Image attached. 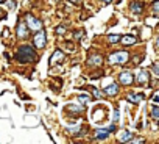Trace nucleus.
<instances>
[{"label":"nucleus","mask_w":159,"mask_h":144,"mask_svg":"<svg viewBox=\"0 0 159 144\" xmlns=\"http://www.w3.org/2000/svg\"><path fill=\"white\" fill-rule=\"evenodd\" d=\"M16 60L19 63H31L36 60V53L33 50V47L30 46H22L19 47V50L16 52Z\"/></svg>","instance_id":"f257e3e1"},{"label":"nucleus","mask_w":159,"mask_h":144,"mask_svg":"<svg viewBox=\"0 0 159 144\" xmlns=\"http://www.w3.org/2000/svg\"><path fill=\"white\" fill-rule=\"evenodd\" d=\"M128 60H129V53L125 52V50L116 52V53L109 55V61L112 64H125V63H128Z\"/></svg>","instance_id":"f03ea898"},{"label":"nucleus","mask_w":159,"mask_h":144,"mask_svg":"<svg viewBox=\"0 0 159 144\" xmlns=\"http://www.w3.org/2000/svg\"><path fill=\"white\" fill-rule=\"evenodd\" d=\"M25 24H27V27H30V28L34 30V31H38V30L42 28V22H41L38 17H34L33 14H30V13L25 14Z\"/></svg>","instance_id":"7ed1b4c3"},{"label":"nucleus","mask_w":159,"mask_h":144,"mask_svg":"<svg viewBox=\"0 0 159 144\" xmlns=\"http://www.w3.org/2000/svg\"><path fill=\"white\" fill-rule=\"evenodd\" d=\"M33 42H34V46L38 47V49H44L45 47V42H47V33L41 28V30H38V33L34 35V38H33Z\"/></svg>","instance_id":"20e7f679"},{"label":"nucleus","mask_w":159,"mask_h":144,"mask_svg":"<svg viewBox=\"0 0 159 144\" xmlns=\"http://www.w3.org/2000/svg\"><path fill=\"white\" fill-rule=\"evenodd\" d=\"M134 80V75L131 74V72H122V74L119 75V82L122 85H131Z\"/></svg>","instance_id":"39448f33"},{"label":"nucleus","mask_w":159,"mask_h":144,"mask_svg":"<svg viewBox=\"0 0 159 144\" xmlns=\"http://www.w3.org/2000/svg\"><path fill=\"white\" fill-rule=\"evenodd\" d=\"M136 80H137V83H139V85H145V83L150 80V72H148V70H145V69H142V70L139 72V74H137Z\"/></svg>","instance_id":"423d86ee"},{"label":"nucleus","mask_w":159,"mask_h":144,"mask_svg":"<svg viewBox=\"0 0 159 144\" xmlns=\"http://www.w3.org/2000/svg\"><path fill=\"white\" fill-rule=\"evenodd\" d=\"M17 38H20V39H27L28 38V27H27V24H19L17 25Z\"/></svg>","instance_id":"0eeeda50"},{"label":"nucleus","mask_w":159,"mask_h":144,"mask_svg":"<svg viewBox=\"0 0 159 144\" xmlns=\"http://www.w3.org/2000/svg\"><path fill=\"white\" fill-rule=\"evenodd\" d=\"M62 58H64V53H62L61 50H56V52H55V53L52 55V58H50L48 64H50V66H55V64H56L58 61H61Z\"/></svg>","instance_id":"6e6552de"},{"label":"nucleus","mask_w":159,"mask_h":144,"mask_svg":"<svg viewBox=\"0 0 159 144\" xmlns=\"http://www.w3.org/2000/svg\"><path fill=\"white\" fill-rule=\"evenodd\" d=\"M117 93H119V86H117L116 83H112V85H109L108 88H105V94H106V96H109V97L116 96Z\"/></svg>","instance_id":"1a4fd4ad"},{"label":"nucleus","mask_w":159,"mask_h":144,"mask_svg":"<svg viewBox=\"0 0 159 144\" xmlns=\"http://www.w3.org/2000/svg\"><path fill=\"white\" fill-rule=\"evenodd\" d=\"M120 42L123 46H133V44H136V38L131 36V35H126V36H122L120 38Z\"/></svg>","instance_id":"9d476101"},{"label":"nucleus","mask_w":159,"mask_h":144,"mask_svg":"<svg viewBox=\"0 0 159 144\" xmlns=\"http://www.w3.org/2000/svg\"><path fill=\"white\" fill-rule=\"evenodd\" d=\"M126 99H128L131 103H139V102L143 99V94H133V93H131V94H128Z\"/></svg>","instance_id":"9b49d317"},{"label":"nucleus","mask_w":159,"mask_h":144,"mask_svg":"<svg viewBox=\"0 0 159 144\" xmlns=\"http://www.w3.org/2000/svg\"><path fill=\"white\" fill-rule=\"evenodd\" d=\"M131 11H133L134 14H140V13L143 11V5L139 3V2H134V3H131Z\"/></svg>","instance_id":"f8f14e48"},{"label":"nucleus","mask_w":159,"mask_h":144,"mask_svg":"<svg viewBox=\"0 0 159 144\" xmlns=\"http://www.w3.org/2000/svg\"><path fill=\"white\" fill-rule=\"evenodd\" d=\"M102 61H103V60H102V56H100V55H92V56L89 58V61H88V63H89L91 66H100V64H102Z\"/></svg>","instance_id":"ddd939ff"},{"label":"nucleus","mask_w":159,"mask_h":144,"mask_svg":"<svg viewBox=\"0 0 159 144\" xmlns=\"http://www.w3.org/2000/svg\"><path fill=\"white\" fill-rule=\"evenodd\" d=\"M131 138H133V135H131L128 130H122V133H120V138H119V139H120L122 142H129V141H131Z\"/></svg>","instance_id":"4468645a"},{"label":"nucleus","mask_w":159,"mask_h":144,"mask_svg":"<svg viewBox=\"0 0 159 144\" xmlns=\"http://www.w3.org/2000/svg\"><path fill=\"white\" fill-rule=\"evenodd\" d=\"M108 135H109V132H108V130H98V132L95 133V138H97L98 141H103V139H106V138H108Z\"/></svg>","instance_id":"2eb2a0df"},{"label":"nucleus","mask_w":159,"mask_h":144,"mask_svg":"<svg viewBox=\"0 0 159 144\" xmlns=\"http://www.w3.org/2000/svg\"><path fill=\"white\" fill-rule=\"evenodd\" d=\"M120 38L122 36H119V35H109L108 41H109V44H117V42H120Z\"/></svg>","instance_id":"dca6fc26"},{"label":"nucleus","mask_w":159,"mask_h":144,"mask_svg":"<svg viewBox=\"0 0 159 144\" xmlns=\"http://www.w3.org/2000/svg\"><path fill=\"white\" fill-rule=\"evenodd\" d=\"M151 118L156 121V119H159V108L157 107H154L153 110H151Z\"/></svg>","instance_id":"f3484780"},{"label":"nucleus","mask_w":159,"mask_h":144,"mask_svg":"<svg viewBox=\"0 0 159 144\" xmlns=\"http://www.w3.org/2000/svg\"><path fill=\"white\" fill-rule=\"evenodd\" d=\"M157 11H159V0H154L153 2V14L157 16Z\"/></svg>","instance_id":"a211bd4d"},{"label":"nucleus","mask_w":159,"mask_h":144,"mask_svg":"<svg viewBox=\"0 0 159 144\" xmlns=\"http://www.w3.org/2000/svg\"><path fill=\"white\" fill-rule=\"evenodd\" d=\"M78 100H80V102H83V103H86V102H89V100H91V97H89L88 94H84V96L81 94V96H78Z\"/></svg>","instance_id":"6ab92c4d"},{"label":"nucleus","mask_w":159,"mask_h":144,"mask_svg":"<svg viewBox=\"0 0 159 144\" xmlns=\"http://www.w3.org/2000/svg\"><path fill=\"white\" fill-rule=\"evenodd\" d=\"M56 33H58V35H64V33H66V27H62V25L58 27V28H56Z\"/></svg>","instance_id":"aec40b11"},{"label":"nucleus","mask_w":159,"mask_h":144,"mask_svg":"<svg viewBox=\"0 0 159 144\" xmlns=\"http://www.w3.org/2000/svg\"><path fill=\"white\" fill-rule=\"evenodd\" d=\"M92 93H94V96H95V97H102V96H103V93H100L98 89H94Z\"/></svg>","instance_id":"412c9836"},{"label":"nucleus","mask_w":159,"mask_h":144,"mask_svg":"<svg viewBox=\"0 0 159 144\" xmlns=\"http://www.w3.org/2000/svg\"><path fill=\"white\" fill-rule=\"evenodd\" d=\"M8 8H10V10H14V8H16V2H13V0H11V2L8 3Z\"/></svg>","instance_id":"4be33fe9"},{"label":"nucleus","mask_w":159,"mask_h":144,"mask_svg":"<svg viewBox=\"0 0 159 144\" xmlns=\"http://www.w3.org/2000/svg\"><path fill=\"white\" fill-rule=\"evenodd\" d=\"M153 72H154V75L159 74V69H157V64H156V63H154V66H153Z\"/></svg>","instance_id":"5701e85b"},{"label":"nucleus","mask_w":159,"mask_h":144,"mask_svg":"<svg viewBox=\"0 0 159 144\" xmlns=\"http://www.w3.org/2000/svg\"><path fill=\"white\" fill-rule=\"evenodd\" d=\"M81 36H83V31H76V33H75V38H76V39H81Z\"/></svg>","instance_id":"b1692460"},{"label":"nucleus","mask_w":159,"mask_h":144,"mask_svg":"<svg viewBox=\"0 0 159 144\" xmlns=\"http://www.w3.org/2000/svg\"><path fill=\"white\" fill-rule=\"evenodd\" d=\"M153 102H154V103H157V102H159V96H157V93L153 96Z\"/></svg>","instance_id":"393cba45"},{"label":"nucleus","mask_w":159,"mask_h":144,"mask_svg":"<svg viewBox=\"0 0 159 144\" xmlns=\"http://www.w3.org/2000/svg\"><path fill=\"white\" fill-rule=\"evenodd\" d=\"M114 119H116V121L119 119V111H116V113H114Z\"/></svg>","instance_id":"a878e982"},{"label":"nucleus","mask_w":159,"mask_h":144,"mask_svg":"<svg viewBox=\"0 0 159 144\" xmlns=\"http://www.w3.org/2000/svg\"><path fill=\"white\" fill-rule=\"evenodd\" d=\"M70 2H73V3H78V0H70Z\"/></svg>","instance_id":"bb28decb"},{"label":"nucleus","mask_w":159,"mask_h":144,"mask_svg":"<svg viewBox=\"0 0 159 144\" xmlns=\"http://www.w3.org/2000/svg\"><path fill=\"white\" fill-rule=\"evenodd\" d=\"M3 2H5V0H0V3H3Z\"/></svg>","instance_id":"cd10ccee"},{"label":"nucleus","mask_w":159,"mask_h":144,"mask_svg":"<svg viewBox=\"0 0 159 144\" xmlns=\"http://www.w3.org/2000/svg\"><path fill=\"white\" fill-rule=\"evenodd\" d=\"M105 2H111V0H105Z\"/></svg>","instance_id":"c85d7f7f"}]
</instances>
